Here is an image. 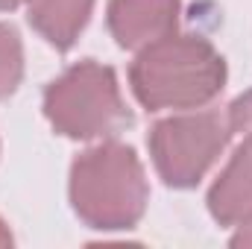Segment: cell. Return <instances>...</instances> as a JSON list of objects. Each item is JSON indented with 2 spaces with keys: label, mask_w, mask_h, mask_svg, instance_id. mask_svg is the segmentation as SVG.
<instances>
[{
  "label": "cell",
  "mask_w": 252,
  "mask_h": 249,
  "mask_svg": "<svg viewBox=\"0 0 252 249\" xmlns=\"http://www.w3.org/2000/svg\"><path fill=\"white\" fill-rule=\"evenodd\" d=\"M129 79L147 109H190L220 94L226 64L205 38L164 35L141 50Z\"/></svg>",
  "instance_id": "6da1fadb"
},
{
  "label": "cell",
  "mask_w": 252,
  "mask_h": 249,
  "mask_svg": "<svg viewBox=\"0 0 252 249\" xmlns=\"http://www.w3.org/2000/svg\"><path fill=\"white\" fill-rule=\"evenodd\" d=\"M70 199L91 229H132L147 205L138 156L121 144L82 153L70 170Z\"/></svg>",
  "instance_id": "7a4b0ae2"
},
{
  "label": "cell",
  "mask_w": 252,
  "mask_h": 249,
  "mask_svg": "<svg viewBox=\"0 0 252 249\" xmlns=\"http://www.w3.org/2000/svg\"><path fill=\"white\" fill-rule=\"evenodd\" d=\"M44 112L67 138H109L132 124L112 67L79 62L44 91Z\"/></svg>",
  "instance_id": "3957f363"
},
{
  "label": "cell",
  "mask_w": 252,
  "mask_h": 249,
  "mask_svg": "<svg viewBox=\"0 0 252 249\" xmlns=\"http://www.w3.org/2000/svg\"><path fill=\"white\" fill-rule=\"evenodd\" d=\"M229 135V115L220 112H202L156 124L150 132V153L158 176L173 187L196 185L226 147Z\"/></svg>",
  "instance_id": "277c9868"
},
{
  "label": "cell",
  "mask_w": 252,
  "mask_h": 249,
  "mask_svg": "<svg viewBox=\"0 0 252 249\" xmlns=\"http://www.w3.org/2000/svg\"><path fill=\"white\" fill-rule=\"evenodd\" d=\"M179 0H112L109 27L121 47L144 50L173 32Z\"/></svg>",
  "instance_id": "5b68a950"
},
{
  "label": "cell",
  "mask_w": 252,
  "mask_h": 249,
  "mask_svg": "<svg viewBox=\"0 0 252 249\" xmlns=\"http://www.w3.org/2000/svg\"><path fill=\"white\" fill-rule=\"evenodd\" d=\"M208 208L223 226L252 220V138H247L208 193Z\"/></svg>",
  "instance_id": "8992f818"
},
{
  "label": "cell",
  "mask_w": 252,
  "mask_h": 249,
  "mask_svg": "<svg viewBox=\"0 0 252 249\" xmlns=\"http://www.w3.org/2000/svg\"><path fill=\"white\" fill-rule=\"evenodd\" d=\"M30 24L59 50H67L88 24L94 0H27Z\"/></svg>",
  "instance_id": "52a82bcc"
},
{
  "label": "cell",
  "mask_w": 252,
  "mask_h": 249,
  "mask_svg": "<svg viewBox=\"0 0 252 249\" xmlns=\"http://www.w3.org/2000/svg\"><path fill=\"white\" fill-rule=\"evenodd\" d=\"M21 70H24V53H21L18 32L0 24V100L18 88Z\"/></svg>",
  "instance_id": "ba28073f"
},
{
  "label": "cell",
  "mask_w": 252,
  "mask_h": 249,
  "mask_svg": "<svg viewBox=\"0 0 252 249\" xmlns=\"http://www.w3.org/2000/svg\"><path fill=\"white\" fill-rule=\"evenodd\" d=\"M229 124H232V132H244L247 138H252V91L232 103Z\"/></svg>",
  "instance_id": "9c48e42d"
},
{
  "label": "cell",
  "mask_w": 252,
  "mask_h": 249,
  "mask_svg": "<svg viewBox=\"0 0 252 249\" xmlns=\"http://www.w3.org/2000/svg\"><path fill=\"white\" fill-rule=\"evenodd\" d=\"M232 247H244V249H252V220H247L241 226V232L232 238Z\"/></svg>",
  "instance_id": "30bf717a"
},
{
  "label": "cell",
  "mask_w": 252,
  "mask_h": 249,
  "mask_svg": "<svg viewBox=\"0 0 252 249\" xmlns=\"http://www.w3.org/2000/svg\"><path fill=\"white\" fill-rule=\"evenodd\" d=\"M9 244H12V235H9V229H6V226L0 223V249L9 247Z\"/></svg>",
  "instance_id": "8fae6325"
},
{
  "label": "cell",
  "mask_w": 252,
  "mask_h": 249,
  "mask_svg": "<svg viewBox=\"0 0 252 249\" xmlns=\"http://www.w3.org/2000/svg\"><path fill=\"white\" fill-rule=\"evenodd\" d=\"M21 0H0V12H6V9H15Z\"/></svg>",
  "instance_id": "7c38bea8"
}]
</instances>
